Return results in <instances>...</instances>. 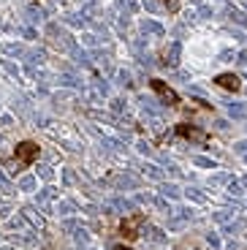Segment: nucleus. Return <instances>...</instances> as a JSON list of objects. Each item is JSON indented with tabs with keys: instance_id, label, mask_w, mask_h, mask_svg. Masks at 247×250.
<instances>
[{
	"instance_id": "1",
	"label": "nucleus",
	"mask_w": 247,
	"mask_h": 250,
	"mask_svg": "<svg viewBox=\"0 0 247 250\" xmlns=\"http://www.w3.org/2000/svg\"><path fill=\"white\" fill-rule=\"evenodd\" d=\"M144 223H147V215H142V212L128 215V218L120 223V234H123L128 242H136L139 234H142V226H144Z\"/></svg>"
},
{
	"instance_id": "2",
	"label": "nucleus",
	"mask_w": 247,
	"mask_h": 250,
	"mask_svg": "<svg viewBox=\"0 0 247 250\" xmlns=\"http://www.w3.org/2000/svg\"><path fill=\"white\" fill-rule=\"evenodd\" d=\"M38 152H41V147H38L36 142H19L17 147H14V158H17L22 166H33V163L38 161Z\"/></svg>"
},
{
	"instance_id": "3",
	"label": "nucleus",
	"mask_w": 247,
	"mask_h": 250,
	"mask_svg": "<svg viewBox=\"0 0 247 250\" xmlns=\"http://www.w3.org/2000/svg\"><path fill=\"white\" fill-rule=\"evenodd\" d=\"M149 87H152L155 93H158V98H161L163 104H168V106H179V104H182V98H179L163 79H149Z\"/></svg>"
},
{
	"instance_id": "4",
	"label": "nucleus",
	"mask_w": 247,
	"mask_h": 250,
	"mask_svg": "<svg viewBox=\"0 0 247 250\" xmlns=\"http://www.w3.org/2000/svg\"><path fill=\"white\" fill-rule=\"evenodd\" d=\"M174 133H177L179 139H190V142H201V144L209 142V133L201 131V128H196V125H187V123L174 125Z\"/></svg>"
},
{
	"instance_id": "5",
	"label": "nucleus",
	"mask_w": 247,
	"mask_h": 250,
	"mask_svg": "<svg viewBox=\"0 0 247 250\" xmlns=\"http://www.w3.org/2000/svg\"><path fill=\"white\" fill-rule=\"evenodd\" d=\"M215 84H217V87H223V90H228V93H239V90H242V79L236 74H220V76H215Z\"/></svg>"
},
{
	"instance_id": "6",
	"label": "nucleus",
	"mask_w": 247,
	"mask_h": 250,
	"mask_svg": "<svg viewBox=\"0 0 247 250\" xmlns=\"http://www.w3.org/2000/svg\"><path fill=\"white\" fill-rule=\"evenodd\" d=\"M163 3L168 6V11H171V14H177V11H179V0H163Z\"/></svg>"
},
{
	"instance_id": "7",
	"label": "nucleus",
	"mask_w": 247,
	"mask_h": 250,
	"mask_svg": "<svg viewBox=\"0 0 247 250\" xmlns=\"http://www.w3.org/2000/svg\"><path fill=\"white\" fill-rule=\"evenodd\" d=\"M114 250H130V248H128V245H117Z\"/></svg>"
}]
</instances>
